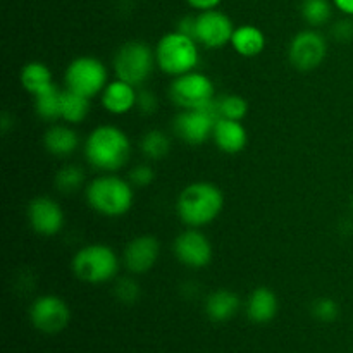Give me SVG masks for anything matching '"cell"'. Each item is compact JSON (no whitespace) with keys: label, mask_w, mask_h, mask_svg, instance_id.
Masks as SVG:
<instances>
[{"label":"cell","mask_w":353,"mask_h":353,"mask_svg":"<svg viewBox=\"0 0 353 353\" xmlns=\"http://www.w3.org/2000/svg\"><path fill=\"white\" fill-rule=\"evenodd\" d=\"M107 79H109V72H107L105 64L92 55H83L71 61L64 72L65 88L86 99H93L102 93L109 83Z\"/></svg>","instance_id":"7"},{"label":"cell","mask_w":353,"mask_h":353,"mask_svg":"<svg viewBox=\"0 0 353 353\" xmlns=\"http://www.w3.org/2000/svg\"><path fill=\"white\" fill-rule=\"evenodd\" d=\"M21 85L31 95H38L43 90L50 88L54 85L52 81V71L48 69L47 64L40 61L28 62L23 69H21Z\"/></svg>","instance_id":"22"},{"label":"cell","mask_w":353,"mask_h":353,"mask_svg":"<svg viewBox=\"0 0 353 353\" xmlns=\"http://www.w3.org/2000/svg\"><path fill=\"white\" fill-rule=\"evenodd\" d=\"M326 38L314 30H303L296 33L288 48L290 62L299 71H312L319 68L326 57Z\"/></svg>","instance_id":"11"},{"label":"cell","mask_w":353,"mask_h":353,"mask_svg":"<svg viewBox=\"0 0 353 353\" xmlns=\"http://www.w3.org/2000/svg\"><path fill=\"white\" fill-rule=\"evenodd\" d=\"M90 100L72 90H62L61 99V119L68 124H78L86 119L90 112Z\"/></svg>","instance_id":"23"},{"label":"cell","mask_w":353,"mask_h":353,"mask_svg":"<svg viewBox=\"0 0 353 353\" xmlns=\"http://www.w3.org/2000/svg\"><path fill=\"white\" fill-rule=\"evenodd\" d=\"M234 24L223 10H202L195 16V40L207 48H221L231 43Z\"/></svg>","instance_id":"12"},{"label":"cell","mask_w":353,"mask_h":353,"mask_svg":"<svg viewBox=\"0 0 353 353\" xmlns=\"http://www.w3.org/2000/svg\"><path fill=\"white\" fill-rule=\"evenodd\" d=\"M61 99L62 90H59L55 85L34 95V110L38 117L45 121L61 119Z\"/></svg>","instance_id":"24"},{"label":"cell","mask_w":353,"mask_h":353,"mask_svg":"<svg viewBox=\"0 0 353 353\" xmlns=\"http://www.w3.org/2000/svg\"><path fill=\"white\" fill-rule=\"evenodd\" d=\"M159 255H161V243L157 238L150 234H141V236L133 238L124 248V268L131 274H145L157 264Z\"/></svg>","instance_id":"15"},{"label":"cell","mask_w":353,"mask_h":353,"mask_svg":"<svg viewBox=\"0 0 353 353\" xmlns=\"http://www.w3.org/2000/svg\"><path fill=\"white\" fill-rule=\"evenodd\" d=\"M155 50H152L143 41H126L121 45L114 57V72L116 78L130 83L133 86H141L154 71Z\"/></svg>","instance_id":"6"},{"label":"cell","mask_w":353,"mask_h":353,"mask_svg":"<svg viewBox=\"0 0 353 353\" xmlns=\"http://www.w3.org/2000/svg\"><path fill=\"white\" fill-rule=\"evenodd\" d=\"M86 161L103 172H116L131 157V141L121 128L103 124L95 128L85 141Z\"/></svg>","instance_id":"1"},{"label":"cell","mask_w":353,"mask_h":353,"mask_svg":"<svg viewBox=\"0 0 353 353\" xmlns=\"http://www.w3.org/2000/svg\"><path fill=\"white\" fill-rule=\"evenodd\" d=\"M224 195L214 183L196 181L181 190L176 202L178 216L186 226L202 228L214 223L223 212Z\"/></svg>","instance_id":"2"},{"label":"cell","mask_w":353,"mask_h":353,"mask_svg":"<svg viewBox=\"0 0 353 353\" xmlns=\"http://www.w3.org/2000/svg\"><path fill=\"white\" fill-rule=\"evenodd\" d=\"M217 99L209 102L200 109H183L174 117L172 130L174 134L188 145H202L209 138H212L214 124L219 119Z\"/></svg>","instance_id":"8"},{"label":"cell","mask_w":353,"mask_h":353,"mask_svg":"<svg viewBox=\"0 0 353 353\" xmlns=\"http://www.w3.org/2000/svg\"><path fill=\"white\" fill-rule=\"evenodd\" d=\"M231 47L241 57H257L265 48V34L254 24H241L234 28L231 37Z\"/></svg>","instance_id":"19"},{"label":"cell","mask_w":353,"mask_h":353,"mask_svg":"<svg viewBox=\"0 0 353 353\" xmlns=\"http://www.w3.org/2000/svg\"><path fill=\"white\" fill-rule=\"evenodd\" d=\"M155 178L154 169L148 164H140L137 168L131 169L130 172V181L134 188H143V186H148Z\"/></svg>","instance_id":"31"},{"label":"cell","mask_w":353,"mask_h":353,"mask_svg":"<svg viewBox=\"0 0 353 353\" xmlns=\"http://www.w3.org/2000/svg\"><path fill=\"white\" fill-rule=\"evenodd\" d=\"M214 93V83L209 76L199 71L176 76L169 88L172 102L181 109H200L216 99Z\"/></svg>","instance_id":"9"},{"label":"cell","mask_w":353,"mask_h":353,"mask_svg":"<svg viewBox=\"0 0 353 353\" xmlns=\"http://www.w3.org/2000/svg\"><path fill=\"white\" fill-rule=\"evenodd\" d=\"M352 209H353V196H352Z\"/></svg>","instance_id":"36"},{"label":"cell","mask_w":353,"mask_h":353,"mask_svg":"<svg viewBox=\"0 0 353 353\" xmlns=\"http://www.w3.org/2000/svg\"><path fill=\"white\" fill-rule=\"evenodd\" d=\"M186 2L190 3V7H193V9L196 10H210V9H217V6H219L223 0H186Z\"/></svg>","instance_id":"34"},{"label":"cell","mask_w":353,"mask_h":353,"mask_svg":"<svg viewBox=\"0 0 353 353\" xmlns=\"http://www.w3.org/2000/svg\"><path fill=\"white\" fill-rule=\"evenodd\" d=\"M333 34H334V38H338V40H341V41L350 40V38H353V23L348 19L340 21V23L334 24Z\"/></svg>","instance_id":"33"},{"label":"cell","mask_w":353,"mask_h":353,"mask_svg":"<svg viewBox=\"0 0 353 353\" xmlns=\"http://www.w3.org/2000/svg\"><path fill=\"white\" fill-rule=\"evenodd\" d=\"M278 307L279 303L276 293L265 286H259L248 296L247 316L254 323L265 324L274 319L276 314H278Z\"/></svg>","instance_id":"18"},{"label":"cell","mask_w":353,"mask_h":353,"mask_svg":"<svg viewBox=\"0 0 353 353\" xmlns=\"http://www.w3.org/2000/svg\"><path fill=\"white\" fill-rule=\"evenodd\" d=\"M217 109H219L221 117L243 121L248 114V102L236 93H230V95H223L221 99H217Z\"/></svg>","instance_id":"28"},{"label":"cell","mask_w":353,"mask_h":353,"mask_svg":"<svg viewBox=\"0 0 353 353\" xmlns=\"http://www.w3.org/2000/svg\"><path fill=\"white\" fill-rule=\"evenodd\" d=\"M199 61V41L178 30L165 33L155 47V62L159 69L174 78L195 71Z\"/></svg>","instance_id":"4"},{"label":"cell","mask_w":353,"mask_h":353,"mask_svg":"<svg viewBox=\"0 0 353 353\" xmlns=\"http://www.w3.org/2000/svg\"><path fill=\"white\" fill-rule=\"evenodd\" d=\"M85 183V172L79 165L74 164H65L64 168L59 169L55 174V186L61 190L62 193H74Z\"/></svg>","instance_id":"27"},{"label":"cell","mask_w":353,"mask_h":353,"mask_svg":"<svg viewBox=\"0 0 353 353\" xmlns=\"http://www.w3.org/2000/svg\"><path fill=\"white\" fill-rule=\"evenodd\" d=\"M141 154L150 161H161L171 150V140L161 130H150L141 138Z\"/></svg>","instance_id":"25"},{"label":"cell","mask_w":353,"mask_h":353,"mask_svg":"<svg viewBox=\"0 0 353 353\" xmlns=\"http://www.w3.org/2000/svg\"><path fill=\"white\" fill-rule=\"evenodd\" d=\"M100 95H102L103 109L107 112L114 114V116H123V114H128L137 107V86L130 85V83L123 81L119 78L107 83V86Z\"/></svg>","instance_id":"16"},{"label":"cell","mask_w":353,"mask_h":353,"mask_svg":"<svg viewBox=\"0 0 353 353\" xmlns=\"http://www.w3.org/2000/svg\"><path fill=\"white\" fill-rule=\"evenodd\" d=\"M157 97L154 95V92H148V90H140L138 92V100H137V109L141 110L143 114H152L157 110Z\"/></svg>","instance_id":"32"},{"label":"cell","mask_w":353,"mask_h":353,"mask_svg":"<svg viewBox=\"0 0 353 353\" xmlns=\"http://www.w3.org/2000/svg\"><path fill=\"white\" fill-rule=\"evenodd\" d=\"M43 143L48 154L62 159L74 154L79 145V138L78 133L71 126H68V124H54L45 133Z\"/></svg>","instance_id":"20"},{"label":"cell","mask_w":353,"mask_h":353,"mask_svg":"<svg viewBox=\"0 0 353 353\" xmlns=\"http://www.w3.org/2000/svg\"><path fill=\"white\" fill-rule=\"evenodd\" d=\"M114 293H116V299L123 303H134L138 299H140V286L134 279L131 278H121L119 281L116 283V288H114Z\"/></svg>","instance_id":"29"},{"label":"cell","mask_w":353,"mask_h":353,"mask_svg":"<svg viewBox=\"0 0 353 353\" xmlns=\"http://www.w3.org/2000/svg\"><path fill=\"white\" fill-rule=\"evenodd\" d=\"M212 140L221 152L233 155L245 150L248 143V133L241 121L219 117L214 124Z\"/></svg>","instance_id":"17"},{"label":"cell","mask_w":353,"mask_h":353,"mask_svg":"<svg viewBox=\"0 0 353 353\" xmlns=\"http://www.w3.org/2000/svg\"><path fill=\"white\" fill-rule=\"evenodd\" d=\"M312 314L323 323H333L340 314V307L333 299H319L314 302Z\"/></svg>","instance_id":"30"},{"label":"cell","mask_w":353,"mask_h":353,"mask_svg":"<svg viewBox=\"0 0 353 353\" xmlns=\"http://www.w3.org/2000/svg\"><path fill=\"white\" fill-rule=\"evenodd\" d=\"M172 250L176 259L186 268H205L212 261V245L209 238L199 231V228H190L178 234L172 243Z\"/></svg>","instance_id":"13"},{"label":"cell","mask_w":353,"mask_h":353,"mask_svg":"<svg viewBox=\"0 0 353 353\" xmlns=\"http://www.w3.org/2000/svg\"><path fill=\"white\" fill-rule=\"evenodd\" d=\"M86 202L100 216L119 217L130 212L134 202V186L130 179L102 174L86 186Z\"/></svg>","instance_id":"3"},{"label":"cell","mask_w":353,"mask_h":353,"mask_svg":"<svg viewBox=\"0 0 353 353\" xmlns=\"http://www.w3.org/2000/svg\"><path fill=\"white\" fill-rule=\"evenodd\" d=\"M240 309V299L230 290H216L207 296L205 312L214 323H226Z\"/></svg>","instance_id":"21"},{"label":"cell","mask_w":353,"mask_h":353,"mask_svg":"<svg viewBox=\"0 0 353 353\" xmlns=\"http://www.w3.org/2000/svg\"><path fill=\"white\" fill-rule=\"evenodd\" d=\"M119 265L116 252L103 243H92L79 248L71 262L76 278L88 285H102L114 279Z\"/></svg>","instance_id":"5"},{"label":"cell","mask_w":353,"mask_h":353,"mask_svg":"<svg viewBox=\"0 0 353 353\" xmlns=\"http://www.w3.org/2000/svg\"><path fill=\"white\" fill-rule=\"evenodd\" d=\"M28 221L34 233L54 236L64 228V212L50 196H37L28 203Z\"/></svg>","instance_id":"14"},{"label":"cell","mask_w":353,"mask_h":353,"mask_svg":"<svg viewBox=\"0 0 353 353\" xmlns=\"http://www.w3.org/2000/svg\"><path fill=\"white\" fill-rule=\"evenodd\" d=\"M30 321L38 331L45 334H57L71 321L68 303L57 295H41L31 303Z\"/></svg>","instance_id":"10"},{"label":"cell","mask_w":353,"mask_h":353,"mask_svg":"<svg viewBox=\"0 0 353 353\" xmlns=\"http://www.w3.org/2000/svg\"><path fill=\"white\" fill-rule=\"evenodd\" d=\"M302 16L310 26H323L333 16L330 0H302Z\"/></svg>","instance_id":"26"},{"label":"cell","mask_w":353,"mask_h":353,"mask_svg":"<svg viewBox=\"0 0 353 353\" xmlns=\"http://www.w3.org/2000/svg\"><path fill=\"white\" fill-rule=\"evenodd\" d=\"M333 6L336 7L338 10L345 14V16L353 17V0H331Z\"/></svg>","instance_id":"35"}]
</instances>
